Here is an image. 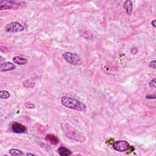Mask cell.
I'll return each mask as SVG.
<instances>
[{"label": "cell", "instance_id": "6da1fadb", "mask_svg": "<svg viewBox=\"0 0 156 156\" xmlns=\"http://www.w3.org/2000/svg\"><path fill=\"white\" fill-rule=\"evenodd\" d=\"M61 102L65 107L78 111H83L86 108L82 102L68 96H63L61 98Z\"/></svg>", "mask_w": 156, "mask_h": 156}, {"label": "cell", "instance_id": "7a4b0ae2", "mask_svg": "<svg viewBox=\"0 0 156 156\" xmlns=\"http://www.w3.org/2000/svg\"><path fill=\"white\" fill-rule=\"evenodd\" d=\"M62 56L68 63L72 65H78L82 64L81 58L76 54L71 53V52H65Z\"/></svg>", "mask_w": 156, "mask_h": 156}, {"label": "cell", "instance_id": "3957f363", "mask_svg": "<svg viewBox=\"0 0 156 156\" xmlns=\"http://www.w3.org/2000/svg\"><path fill=\"white\" fill-rule=\"evenodd\" d=\"M25 29V27L20 23L14 21L9 23L5 27V30L9 33H17L23 31Z\"/></svg>", "mask_w": 156, "mask_h": 156}, {"label": "cell", "instance_id": "277c9868", "mask_svg": "<svg viewBox=\"0 0 156 156\" xmlns=\"http://www.w3.org/2000/svg\"><path fill=\"white\" fill-rule=\"evenodd\" d=\"M21 3L15 1H0V9L4 10V9H18L20 6Z\"/></svg>", "mask_w": 156, "mask_h": 156}, {"label": "cell", "instance_id": "5b68a950", "mask_svg": "<svg viewBox=\"0 0 156 156\" xmlns=\"http://www.w3.org/2000/svg\"><path fill=\"white\" fill-rule=\"evenodd\" d=\"M113 148L119 152H125L130 148V145L128 142L125 140L116 141L113 144Z\"/></svg>", "mask_w": 156, "mask_h": 156}, {"label": "cell", "instance_id": "8992f818", "mask_svg": "<svg viewBox=\"0 0 156 156\" xmlns=\"http://www.w3.org/2000/svg\"><path fill=\"white\" fill-rule=\"evenodd\" d=\"M12 130L16 134H23L25 133L26 131V128L25 126L18 123H14L12 126Z\"/></svg>", "mask_w": 156, "mask_h": 156}, {"label": "cell", "instance_id": "52a82bcc", "mask_svg": "<svg viewBox=\"0 0 156 156\" xmlns=\"http://www.w3.org/2000/svg\"><path fill=\"white\" fill-rule=\"evenodd\" d=\"M15 68L16 66L11 62H4L1 64V65H0V71L1 72H9V71H11L15 69Z\"/></svg>", "mask_w": 156, "mask_h": 156}, {"label": "cell", "instance_id": "ba28073f", "mask_svg": "<svg viewBox=\"0 0 156 156\" xmlns=\"http://www.w3.org/2000/svg\"><path fill=\"white\" fill-rule=\"evenodd\" d=\"M45 140L52 145H57L59 143V139L57 137L53 134H48L45 137Z\"/></svg>", "mask_w": 156, "mask_h": 156}, {"label": "cell", "instance_id": "9c48e42d", "mask_svg": "<svg viewBox=\"0 0 156 156\" xmlns=\"http://www.w3.org/2000/svg\"><path fill=\"white\" fill-rule=\"evenodd\" d=\"M12 60H13V62L15 64H17L18 65H25L27 62V59L23 58V57H21V56L14 57Z\"/></svg>", "mask_w": 156, "mask_h": 156}, {"label": "cell", "instance_id": "30bf717a", "mask_svg": "<svg viewBox=\"0 0 156 156\" xmlns=\"http://www.w3.org/2000/svg\"><path fill=\"white\" fill-rule=\"evenodd\" d=\"M132 7H133V4H132V2L130 0H127L124 3V9L126 13L128 14L129 15H131L132 12Z\"/></svg>", "mask_w": 156, "mask_h": 156}, {"label": "cell", "instance_id": "8fae6325", "mask_svg": "<svg viewBox=\"0 0 156 156\" xmlns=\"http://www.w3.org/2000/svg\"><path fill=\"white\" fill-rule=\"evenodd\" d=\"M58 151L59 154L61 156H69L72 154V151L70 149L64 147V146H61V147L59 148Z\"/></svg>", "mask_w": 156, "mask_h": 156}, {"label": "cell", "instance_id": "7c38bea8", "mask_svg": "<svg viewBox=\"0 0 156 156\" xmlns=\"http://www.w3.org/2000/svg\"><path fill=\"white\" fill-rule=\"evenodd\" d=\"M9 153L12 155H23L25 154L21 151L17 149H12L9 151Z\"/></svg>", "mask_w": 156, "mask_h": 156}, {"label": "cell", "instance_id": "4fadbf2b", "mask_svg": "<svg viewBox=\"0 0 156 156\" xmlns=\"http://www.w3.org/2000/svg\"><path fill=\"white\" fill-rule=\"evenodd\" d=\"M10 97V93L6 90H1L0 92V98L2 99H8Z\"/></svg>", "mask_w": 156, "mask_h": 156}, {"label": "cell", "instance_id": "5bb4252c", "mask_svg": "<svg viewBox=\"0 0 156 156\" xmlns=\"http://www.w3.org/2000/svg\"><path fill=\"white\" fill-rule=\"evenodd\" d=\"M23 86H24L26 88H29V87H33L35 86V84L34 82H32L30 81H26L24 82H23Z\"/></svg>", "mask_w": 156, "mask_h": 156}, {"label": "cell", "instance_id": "9a60e30c", "mask_svg": "<svg viewBox=\"0 0 156 156\" xmlns=\"http://www.w3.org/2000/svg\"><path fill=\"white\" fill-rule=\"evenodd\" d=\"M155 84H156V79L154 78L151 80L149 82V86L151 88H155Z\"/></svg>", "mask_w": 156, "mask_h": 156}, {"label": "cell", "instance_id": "2e32d148", "mask_svg": "<svg viewBox=\"0 0 156 156\" xmlns=\"http://www.w3.org/2000/svg\"><path fill=\"white\" fill-rule=\"evenodd\" d=\"M25 106L28 108H34L35 107V106L31 102H27L25 104Z\"/></svg>", "mask_w": 156, "mask_h": 156}, {"label": "cell", "instance_id": "e0dca14e", "mask_svg": "<svg viewBox=\"0 0 156 156\" xmlns=\"http://www.w3.org/2000/svg\"><path fill=\"white\" fill-rule=\"evenodd\" d=\"M155 63H156V62H155V60L152 61V62H150V64H149V67L152 68L153 69H155Z\"/></svg>", "mask_w": 156, "mask_h": 156}, {"label": "cell", "instance_id": "ac0fdd59", "mask_svg": "<svg viewBox=\"0 0 156 156\" xmlns=\"http://www.w3.org/2000/svg\"><path fill=\"white\" fill-rule=\"evenodd\" d=\"M146 98H148V99H155V94H154V95H147L146 96Z\"/></svg>", "mask_w": 156, "mask_h": 156}, {"label": "cell", "instance_id": "d6986e66", "mask_svg": "<svg viewBox=\"0 0 156 156\" xmlns=\"http://www.w3.org/2000/svg\"><path fill=\"white\" fill-rule=\"evenodd\" d=\"M155 22H156V20H154L153 21H151V25H152L154 27L156 26V25H155Z\"/></svg>", "mask_w": 156, "mask_h": 156}, {"label": "cell", "instance_id": "ffe728a7", "mask_svg": "<svg viewBox=\"0 0 156 156\" xmlns=\"http://www.w3.org/2000/svg\"><path fill=\"white\" fill-rule=\"evenodd\" d=\"M26 155H33V156L35 155L34 154H31V153H27V154H26Z\"/></svg>", "mask_w": 156, "mask_h": 156}]
</instances>
